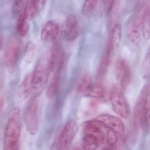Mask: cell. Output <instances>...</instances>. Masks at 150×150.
<instances>
[{
    "label": "cell",
    "instance_id": "cell-1",
    "mask_svg": "<svg viewBox=\"0 0 150 150\" xmlns=\"http://www.w3.org/2000/svg\"><path fill=\"white\" fill-rule=\"evenodd\" d=\"M51 71L50 54L44 53L38 59L32 74V96H39L42 93Z\"/></svg>",
    "mask_w": 150,
    "mask_h": 150
},
{
    "label": "cell",
    "instance_id": "cell-2",
    "mask_svg": "<svg viewBox=\"0 0 150 150\" xmlns=\"http://www.w3.org/2000/svg\"><path fill=\"white\" fill-rule=\"evenodd\" d=\"M21 130L20 109L14 108L7 122L4 133L3 148L5 150L16 149Z\"/></svg>",
    "mask_w": 150,
    "mask_h": 150
},
{
    "label": "cell",
    "instance_id": "cell-3",
    "mask_svg": "<svg viewBox=\"0 0 150 150\" xmlns=\"http://www.w3.org/2000/svg\"><path fill=\"white\" fill-rule=\"evenodd\" d=\"M39 96H32L23 113V120L28 132L35 135L38 130L40 103Z\"/></svg>",
    "mask_w": 150,
    "mask_h": 150
},
{
    "label": "cell",
    "instance_id": "cell-4",
    "mask_svg": "<svg viewBox=\"0 0 150 150\" xmlns=\"http://www.w3.org/2000/svg\"><path fill=\"white\" fill-rule=\"evenodd\" d=\"M21 44L15 38L10 40L6 48L4 53V62L10 73H13L15 71L21 55Z\"/></svg>",
    "mask_w": 150,
    "mask_h": 150
},
{
    "label": "cell",
    "instance_id": "cell-5",
    "mask_svg": "<svg viewBox=\"0 0 150 150\" xmlns=\"http://www.w3.org/2000/svg\"><path fill=\"white\" fill-rule=\"evenodd\" d=\"M110 100L112 108L117 114L126 118L129 115V109L122 92L117 87H113L110 93Z\"/></svg>",
    "mask_w": 150,
    "mask_h": 150
},
{
    "label": "cell",
    "instance_id": "cell-6",
    "mask_svg": "<svg viewBox=\"0 0 150 150\" xmlns=\"http://www.w3.org/2000/svg\"><path fill=\"white\" fill-rule=\"evenodd\" d=\"M95 120L100 125L113 131L117 135L122 136L124 134V124L121 119L116 117L109 115H103L97 117Z\"/></svg>",
    "mask_w": 150,
    "mask_h": 150
},
{
    "label": "cell",
    "instance_id": "cell-7",
    "mask_svg": "<svg viewBox=\"0 0 150 150\" xmlns=\"http://www.w3.org/2000/svg\"><path fill=\"white\" fill-rule=\"evenodd\" d=\"M78 125L76 121L69 120L65 125L59 139L58 145L60 149L69 145L78 133Z\"/></svg>",
    "mask_w": 150,
    "mask_h": 150
},
{
    "label": "cell",
    "instance_id": "cell-8",
    "mask_svg": "<svg viewBox=\"0 0 150 150\" xmlns=\"http://www.w3.org/2000/svg\"><path fill=\"white\" fill-rule=\"evenodd\" d=\"M116 74L118 81L123 89H127L130 83L131 73L130 69L125 60L120 59L117 62Z\"/></svg>",
    "mask_w": 150,
    "mask_h": 150
},
{
    "label": "cell",
    "instance_id": "cell-9",
    "mask_svg": "<svg viewBox=\"0 0 150 150\" xmlns=\"http://www.w3.org/2000/svg\"><path fill=\"white\" fill-rule=\"evenodd\" d=\"M64 53L61 45L56 42L52 45L50 53V64L51 71H59L64 60Z\"/></svg>",
    "mask_w": 150,
    "mask_h": 150
},
{
    "label": "cell",
    "instance_id": "cell-10",
    "mask_svg": "<svg viewBox=\"0 0 150 150\" xmlns=\"http://www.w3.org/2000/svg\"><path fill=\"white\" fill-rule=\"evenodd\" d=\"M65 38L68 42L75 40L79 35L78 21L75 16L69 15L66 19L63 32Z\"/></svg>",
    "mask_w": 150,
    "mask_h": 150
},
{
    "label": "cell",
    "instance_id": "cell-11",
    "mask_svg": "<svg viewBox=\"0 0 150 150\" xmlns=\"http://www.w3.org/2000/svg\"><path fill=\"white\" fill-rule=\"evenodd\" d=\"M32 92V73L29 72L25 76L20 84L16 93L18 102L24 101Z\"/></svg>",
    "mask_w": 150,
    "mask_h": 150
},
{
    "label": "cell",
    "instance_id": "cell-12",
    "mask_svg": "<svg viewBox=\"0 0 150 150\" xmlns=\"http://www.w3.org/2000/svg\"><path fill=\"white\" fill-rule=\"evenodd\" d=\"M58 25L52 21L47 22L41 31V38L46 42H52L57 38L59 34Z\"/></svg>",
    "mask_w": 150,
    "mask_h": 150
},
{
    "label": "cell",
    "instance_id": "cell-13",
    "mask_svg": "<svg viewBox=\"0 0 150 150\" xmlns=\"http://www.w3.org/2000/svg\"><path fill=\"white\" fill-rule=\"evenodd\" d=\"M149 88V86L145 87L142 91L141 95L136 104V108L134 111V120L136 125L138 127L142 126V112H143V106L146 95L147 90Z\"/></svg>",
    "mask_w": 150,
    "mask_h": 150
},
{
    "label": "cell",
    "instance_id": "cell-14",
    "mask_svg": "<svg viewBox=\"0 0 150 150\" xmlns=\"http://www.w3.org/2000/svg\"><path fill=\"white\" fill-rule=\"evenodd\" d=\"M82 139V146L85 150H93L97 149L101 144L99 139L92 134L84 133Z\"/></svg>",
    "mask_w": 150,
    "mask_h": 150
},
{
    "label": "cell",
    "instance_id": "cell-15",
    "mask_svg": "<svg viewBox=\"0 0 150 150\" xmlns=\"http://www.w3.org/2000/svg\"><path fill=\"white\" fill-rule=\"evenodd\" d=\"M139 27L137 23H131L128 29L127 37L130 42L134 45H138L140 41Z\"/></svg>",
    "mask_w": 150,
    "mask_h": 150
},
{
    "label": "cell",
    "instance_id": "cell-16",
    "mask_svg": "<svg viewBox=\"0 0 150 150\" xmlns=\"http://www.w3.org/2000/svg\"><path fill=\"white\" fill-rule=\"evenodd\" d=\"M141 30L142 35L145 40H149L150 38V10L147 8L144 14L141 21Z\"/></svg>",
    "mask_w": 150,
    "mask_h": 150
},
{
    "label": "cell",
    "instance_id": "cell-17",
    "mask_svg": "<svg viewBox=\"0 0 150 150\" xmlns=\"http://www.w3.org/2000/svg\"><path fill=\"white\" fill-rule=\"evenodd\" d=\"M150 121V89L147 90L143 106L142 112V126L147 128L149 127Z\"/></svg>",
    "mask_w": 150,
    "mask_h": 150
},
{
    "label": "cell",
    "instance_id": "cell-18",
    "mask_svg": "<svg viewBox=\"0 0 150 150\" xmlns=\"http://www.w3.org/2000/svg\"><path fill=\"white\" fill-rule=\"evenodd\" d=\"M113 50H114L110 42L107 45L105 53H104L101 62V65L99 69V74L100 76L103 75V74L105 72V71L108 66L109 65L111 61L112 51Z\"/></svg>",
    "mask_w": 150,
    "mask_h": 150
},
{
    "label": "cell",
    "instance_id": "cell-19",
    "mask_svg": "<svg viewBox=\"0 0 150 150\" xmlns=\"http://www.w3.org/2000/svg\"><path fill=\"white\" fill-rule=\"evenodd\" d=\"M122 29L120 23H116L114 26L111 33L110 44L115 50L119 46L122 38Z\"/></svg>",
    "mask_w": 150,
    "mask_h": 150
},
{
    "label": "cell",
    "instance_id": "cell-20",
    "mask_svg": "<svg viewBox=\"0 0 150 150\" xmlns=\"http://www.w3.org/2000/svg\"><path fill=\"white\" fill-rule=\"evenodd\" d=\"M28 19L24 13L21 14L18 19L17 24V30L21 36L25 37L28 32L29 24Z\"/></svg>",
    "mask_w": 150,
    "mask_h": 150
},
{
    "label": "cell",
    "instance_id": "cell-21",
    "mask_svg": "<svg viewBox=\"0 0 150 150\" xmlns=\"http://www.w3.org/2000/svg\"><path fill=\"white\" fill-rule=\"evenodd\" d=\"M60 78L58 74H56L52 79L47 88L46 95L49 98H52L57 94L59 86Z\"/></svg>",
    "mask_w": 150,
    "mask_h": 150
},
{
    "label": "cell",
    "instance_id": "cell-22",
    "mask_svg": "<svg viewBox=\"0 0 150 150\" xmlns=\"http://www.w3.org/2000/svg\"><path fill=\"white\" fill-rule=\"evenodd\" d=\"M86 93L91 97L102 98L105 96V91L104 87L101 84L97 83L91 85Z\"/></svg>",
    "mask_w": 150,
    "mask_h": 150
},
{
    "label": "cell",
    "instance_id": "cell-23",
    "mask_svg": "<svg viewBox=\"0 0 150 150\" xmlns=\"http://www.w3.org/2000/svg\"><path fill=\"white\" fill-rule=\"evenodd\" d=\"M92 85V79L89 74H86L82 77L77 86V90L79 92L86 93Z\"/></svg>",
    "mask_w": 150,
    "mask_h": 150
},
{
    "label": "cell",
    "instance_id": "cell-24",
    "mask_svg": "<svg viewBox=\"0 0 150 150\" xmlns=\"http://www.w3.org/2000/svg\"><path fill=\"white\" fill-rule=\"evenodd\" d=\"M98 0H85L82 8V13L86 16H89L94 11Z\"/></svg>",
    "mask_w": 150,
    "mask_h": 150
},
{
    "label": "cell",
    "instance_id": "cell-25",
    "mask_svg": "<svg viewBox=\"0 0 150 150\" xmlns=\"http://www.w3.org/2000/svg\"><path fill=\"white\" fill-rule=\"evenodd\" d=\"M35 46L32 42H29L26 46L24 53V62L30 64L32 62L35 54Z\"/></svg>",
    "mask_w": 150,
    "mask_h": 150
},
{
    "label": "cell",
    "instance_id": "cell-26",
    "mask_svg": "<svg viewBox=\"0 0 150 150\" xmlns=\"http://www.w3.org/2000/svg\"><path fill=\"white\" fill-rule=\"evenodd\" d=\"M25 8L23 13L28 20L32 19L38 13L33 2V0H27L25 2Z\"/></svg>",
    "mask_w": 150,
    "mask_h": 150
},
{
    "label": "cell",
    "instance_id": "cell-27",
    "mask_svg": "<svg viewBox=\"0 0 150 150\" xmlns=\"http://www.w3.org/2000/svg\"><path fill=\"white\" fill-rule=\"evenodd\" d=\"M25 5V0H14L11 11L14 15L17 16L21 13Z\"/></svg>",
    "mask_w": 150,
    "mask_h": 150
},
{
    "label": "cell",
    "instance_id": "cell-28",
    "mask_svg": "<svg viewBox=\"0 0 150 150\" xmlns=\"http://www.w3.org/2000/svg\"><path fill=\"white\" fill-rule=\"evenodd\" d=\"M117 134L111 130L109 129L107 137V144L110 149H113L117 143Z\"/></svg>",
    "mask_w": 150,
    "mask_h": 150
},
{
    "label": "cell",
    "instance_id": "cell-29",
    "mask_svg": "<svg viewBox=\"0 0 150 150\" xmlns=\"http://www.w3.org/2000/svg\"><path fill=\"white\" fill-rule=\"evenodd\" d=\"M115 0H104V7L107 14L110 13L114 6Z\"/></svg>",
    "mask_w": 150,
    "mask_h": 150
},
{
    "label": "cell",
    "instance_id": "cell-30",
    "mask_svg": "<svg viewBox=\"0 0 150 150\" xmlns=\"http://www.w3.org/2000/svg\"><path fill=\"white\" fill-rule=\"evenodd\" d=\"M46 1V0H33V2L38 12L41 11L43 8Z\"/></svg>",
    "mask_w": 150,
    "mask_h": 150
},
{
    "label": "cell",
    "instance_id": "cell-31",
    "mask_svg": "<svg viewBox=\"0 0 150 150\" xmlns=\"http://www.w3.org/2000/svg\"><path fill=\"white\" fill-rule=\"evenodd\" d=\"M4 105H5V101H4V99L1 97V98H0V116H1L2 110H3V108H4Z\"/></svg>",
    "mask_w": 150,
    "mask_h": 150
},
{
    "label": "cell",
    "instance_id": "cell-32",
    "mask_svg": "<svg viewBox=\"0 0 150 150\" xmlns=\"http://www.w3.org/2000/svg\"><path fill=\"white\" fill-rule=\"evenodd\" d=\"M2 42H3V38L1 34H0V49L2 46Z\"/></svg>",
    "mask_w": 150,
    "mask_h": 150
},
{
    "label": "cell",
    "instance_id": "cell-33",
    "mask_svg": "<svg viewBox=\"0 0 150 150\" xmlns=\"http://www.w3.org/2000/svg\"><path fill=\"white\" fill-rule=\"evenodd\" d=\"M1 82L0 81V90H1Z\"/></svg>",
    "mask_w": 150,
    "mask_h": 150
}]
</instances>
